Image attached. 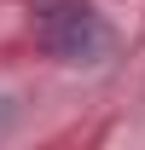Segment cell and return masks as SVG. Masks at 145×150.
Here are the masks:
<instances>
[{"instance_id": "obj_1", "label": "cell", "mask_w": 145, "mask_h": 150, "mask_svg": "<svg viewBox=\"0 0 145 150\" xmlns=\"http://www.w3.org/2000/svg\"><path fill=\"white\" fill-rule=\"evenodd\" d=\"M41 40L64 64H93L110 46V29L87 0H41Z\"/></svg>"}]
</instances>
